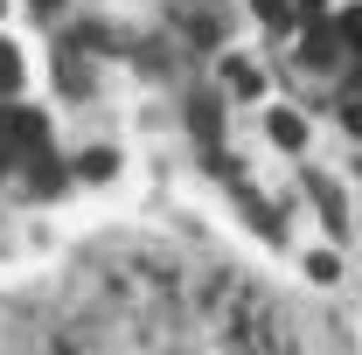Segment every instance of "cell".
I'll list each match as a JSON object with an SVG mask.
<instances>
[{"label": "cell", "instance_id": "cell-5", "mask_svg": "<svg viewBox=\"0 0 362 355\" xmlns=\"http://www.w3.org/2000/svg\"><path fill=\"white\" fill-rule=\"evenodd\" d=\"M272 139L279 146H307V119L300 112H272Z\"/></svg>", "mask_w": 362, "mask_h": 355}, {"label": "cell", "instance_id": "cell-14", "mask_svg": "<svg viewBox=\"0 0 362 355\" xmlns=\"http://www.w3.org/2000/svg\"><path fill=\"white\" fill-rule=\"evenodd\" d=\"M341 126H349V133L362 139V98H349V105H341Z\"/></svg>", "mask_w": 362, "mask_h": 355}, {"label": "cell", "instance_id": "cell-15", "mask_svg": "<svg viewBox=\"0 0 362 355\" xmlns=\"http://www.w3.org/2000/svg\"><path fill=\"white\" fill-rule=\"evenodd\" d=\"M42 7H49V0H42Z\"/></svg>", "mask_w": 362, "mask_h": 355}, {"label": "cell", "instance_id": "cell-1", "mask_svg": "<svg viewBox=\"0 0 362 355\" xmlns=\"http://www.w3.org/2000/svg\"><path fill=\"white\" fill-rule=\"evenodd\" d=\"M341 49H349V42H341V28L314 14V21H307V49H300V56H307L314 70H327V63H341Z\"/></svg>", "mask_w": 362, "mask_h": 355}, {"label": "cell", "instance_id": "cell-4", "mask_svg": "<svg viewBox=\"0 0 362 355\" xmlns=\"http://www.w3.org/2000/svg\"><path fill=\"white\" fill-rule=\"evenodd\" d=\"M188 119H195V139H202V146H209V161H216V153H223V139H216V98L202 91V98L188 105Z\"/></svg>", "mask_w": 362, "mask_h": 355}, {"label": "cell", "instance_id": "cell-12", "mask_svg": "<svg viewBox=\"0 0 362 355\" xmlns=\"http://www.w3.org/2000/svg\"><path fill=\"white\" fill-rule=\"evenodd\" d=\"M14 161H21V153H14V126H7V112H0V175H7Z\"/></svg>", "mask_w": 362, "mask_h": 355}, {"label": "cell", "instance_id": "cell-6", "mask_svg": "<svg viewBox=\"0 0 362 355\" xmlns=\"http://www.w3.org/2000/svg\"><path fill=\"white\" fill-rule=\"evenodd\" d=\"M251 14H258L265 28H293V14H300V7H293V0H251Z\"/></svg>", "mask_w": 362, "mask_h": 355}, {"label": "cell", "instance_id": "cell-3", "mask_svg": "<svg viewBox=\"0 0 362 355\" xmlns=\"http://www.w3.org/2000/svg\"><path fill=\"white\" fill-rule=\"evenodd\" d=\"M21 161H28V188H35V195H49V188H63V161H56L49 146H35V153H21Z\"/></svg>", "mask_w": 362, "mask_h": 355}, {"label": "cell", "instance_id": "cell-11", "mask_svg": "<svg viewBox=\"0 0 362 355\" xmlns=\"http://www.w3.org/2000/svg\"><path fill=\"white\" fill-rule=\"evenodd\" d=\"M334 28H341V42H349V49H362V7H349Z\"/></svg>", "mask_w": 362, "mask_h": 355}, {"label": "cell", "instance_id": "cell-7", "mask_svg": "<svg viewBox=\"0 0 362 355\" xmlns=\"http://www.w3.org/2000/svg\"><path fill=\"white\" fill-rule=\"evenodd\" d=\"M307 195H314V202H320V216H327V223H334V230H341V195H334V188H327V181H320V175H307Z\"/></svg>", "mask_w": 362, "mask_h": 355}, {"label": "cell", "instance_id": "cell-2", "mask_svg": "<svg viewBox=\"0 0 362 355\" xmlns=\"http://www.w3.org/2000/svg\"><path fill=\"white\" fill-rule=\"evenodd\" d=\"M56 84H63V98H84V91H90L84 42H56Z\"/></svg>", "mask_w": 362, "mask_h": 355}, {"label": "cell", "instance_id": "cell-10", "mask_svg": "<svg viewBox=\"0 0 362 355\" xmlns=\"http://www.w3.org/2000/svg\"><path fill=\"white\" fill-rule=\"evenodd\" d=\"M77 175H84V181H105V175H112V153H105V146L84 153V161H77Z\"/></svg>", "mask_w": 362, "mask_h": 355}, {"label": "cell", "instance_id": "cell-8", "mask_svg": "<svg viewBox=\"0 0 362 355\" xmlns=\"http://www.w3.org/2000/svg\"><path fill=\"white\" fill-rule=\"evenodd\" d=\"M21 84V56H14V42H0V98Z\"/></svg>", "mask_w": 362, "mask_h": 355}, {"label": "cell", "instance_id": "cell-13", "mask_svg": "<svg viewBox=\"0 0 362 355\" xmlns=\"http://www.w3.org/2000/svg\"><path fill=\"white\" fill-rule=\"evenodd\" d=\"M307 272H314V279H334L341 265H334V251H314V258H307Z\"/></svg>", "mask_w": 362, "mask_h": 355}, {"label": "cell", "instance_id": "cell-9", "mask_svg": "<svg viewBox=\"0 0 362 355\" xmlns=\"http://www.w3.org/2000/svg\"><path fill=\"white\" fill-rule=\"evenodd\" d=\"M223 77H230V84H237V91H244V98H251V91H258V70H251V63H244V56H230V63H223Z\"/></svg>", "mask_w": 362, "mask_h": 355}]
</instances>
